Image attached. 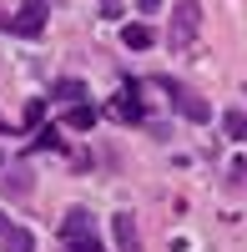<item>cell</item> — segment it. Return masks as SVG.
<instances>
[{
  "label": "cell",
  "instance_id": "obj_1",
  "mask_svg": "<svg viewBox=\"0 0 247 252\" xmlns=\"http://www.w3.org/2000/svg\"><path fill=\"white\" fill-rule=\"evenodd\" d=\"M61 242H66V252H106L86 207H71V212H66V222H61Z\"/></svg>",
  "mask_w": 247,
  "mask_h": 252
},
{
  "label": "cell",
  "instance_id": "obj_2",
  "mask_svg": "<svg viewBox=\"0 0 247 252\" xmlns=\"http://www.w3.org/2000/svg\"><path fill=\"white\" fill-rule=\"evenodd\" d=\"M161 91L172 96V106H177L182 116H187V121H197V126H207V121H212V106H207V101H202V96H197L192 86H182V81L161 76Z\"/></svg>",
  "mask_w": 247,
  "mask_h": 252
},
{
  "label": "cell",
  "instance_id": "obj_3",
  "mask_svg": "<svg viewBox=\"0 0 247 252\" xmlns=\"http://www.w3.org/2000/svg\"><path fill=\"white\" fill-rule=\"evenodd\" d=\"M46 15H51V0H26L10 20H0L10 35H26V40H35L40 31H46Z\"/></svg>",
  "mask_w": 247,
  "mask_h": 252
},
{
  "label": "cell",
  "instance_id": "obj_4",
  "mask_svg": "<svg viewBox=\"0 0 247 252\" xmlns=\"http://www.w3.org/2000/svg\"><path fill=\"white\" fill-rule=\"evenodd\" d=\"M197 31H202V5H197V0H177V5H172V46L177 51L192 46Z\"/></svg>",
  "mask_w": 247,
  "mask_h": 252
},
{
  "label": "cell",
  "instance_id": "obj_5",
  "mask_svg": "<svg viewBox=\"0 0 247 252\" xmlns=\"http://www.w3.org/2000/svg\"><path fill=\"white\" fill-rule=\"evenodd\" d=\"M31 247H35V237L20 222H10L5 212H0V252H31Z\"/></svg>",
  "mask_w": 247,
  "mask_h": 252
},
{
  "label": "cell",
  "instance_id": "obj_6",
  "mask_svg": "<svg viewBox=\"0 0 247 252\" xmlns=\"http://www.w3.org/2000/svg\"><path fill=\"white\" fill-rule=\"evenodd\" d=\"M111 232H116V247L121 252H141V232H136V217L131 212H116L111 217Z\"/></svg>",
  "mask_w": 247,
  "mask_h": 252
},
{
  "label": "cell",
  "instance_id": "obj_7",
  "mask_svg": "<svg viewBox=\"0 0 247 252\" xmlns=\"http://www.w3.org/2000/svg\"><path fill=\"white\" fill-rule=\"evenodd\" d=\"M111 116H116V121H141V101H136V81H131V86H121V91H116V101H111Z\"/></svg>",
  "mask_w": 247,
  "mask_h": 252
},
{
  "label": "cell",
  "instance_id": "obj_8",
  "mask_svg": "<svg viewBox=\"0 0 247 252\" xmlns=\"http://www.w3.org/2000/svg\"><path fill=\"white\" fill-rule=\"evenodd\" d=\"M152 26H141V20H136V26H121V46H126V51H147L152 46Z\"/></svg>",
  "mask_w": 247,
  "mask_h": 252
},
{
  "label": "cell",
  "instance_id": "obj_9",
  "mask_svg": "<svg viewBox=\"0 0 247 252\" xmlns=\"http://www.w3.org/2000/svg\"><path fill=\"white\" fill-rule=\"evenodd\" d=\"M51 101H66V106H81V101H86V86H81V81H56L51 86Z\"/></svg>",
  "mask_w": 247,
  "mask_h": 252
},
{
  "label": "cell",
  "instance_id": "obj_10",
  "mask_svg": "<svg viewBox=\"0 0 247 252\" xmlns=\"http://www.w3.org/2000/svg\"><path fill=\"white\" fill-rule=\"evenodd\" d=\"M96 116H101V111L81 101V106H71V111H66V126H71V131H91V126H96Z\"/></svg>",
  "mask_w": 247,
  "mask_h": 252
},
{
  "label": "cell",
  "instance_id": "obj_11",
  "mask_svg": "<svg viewBox=\"0 0 247 252\" xmlns=\"http://www.w3.org/2000/svg\"><path fill=\"white\" fill-rule=\"evenodd\" d=\"M222 131H227L232 141H247V121H242V106H232L227 116H222Z\"/></svg>",
  "mask_w": 247,
  "mask_h": 252
},
{
  "label": "cell",
  "instance_id": "obj_12",
  "mask_svg": "<svg viewBox=\"0 0 247 252\" xmlns=\"http://www.w3.org/2000/svg\"><path fill=\"white\" fill-rule=\"evenodd\" d=\"M35 146H40V152H46V146L56 152V146H61V126H40V131H35Z\"/></svg>",
  "mask_w": 247,
  "mask_h": 252
},
{
  "label": "cell",
  "instance_id": "obj_13",
  "mask_svg": "<svg viewBox=\"0 0 247 252\" xmlns=\"http://www.w3.org/2000/svg\"><path fill=\"white\" fill-rule=\"evenodd\" d=\"M40 116H46V101H31L26 106V126H40Z\"/></svg>",
  "mask_w": 247,
  "mask_h": 252
},
{
  "label": "cell",
  "instance_id": "obj_14",
  "mask_svg": "<svg viewBox=\"0 0 247 252\" xmlns=\"http://www.w3.org/2000/svg\"><path fill=\"white\" fill-rule=\"evenodd\" d=\"M136 10H141V15H156V10H161V0H136Z\"/></svg>",
  "mask_w": 247,
  "mask_h": 252
}]
</instances>
